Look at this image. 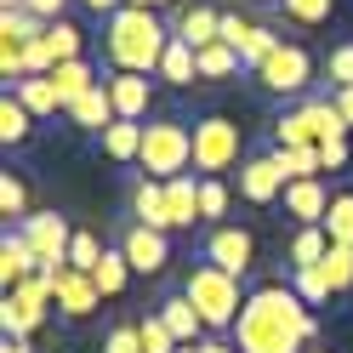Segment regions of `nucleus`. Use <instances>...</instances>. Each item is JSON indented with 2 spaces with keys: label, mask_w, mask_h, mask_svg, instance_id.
I'll return each mask as SVG.
<instances>
[{
  "label": "nucleus",
  "mask_w": 353,
  "mask_h": 353,
  "mask_svg": "<svg viewBox=\"0 0 353 353\" xmlns=\"http://www.w3.org/2000/svg\"><path fill=\"white\" fill-rule=\"evenodd\" d=\"M285 194V171L274 154H251L245 165H239V200H251V205H274Z\"/></svg>",
  "instance_id": "obj_12"
},
{
  "label": "nucleus",
  "mask_w": 353,
  "mask_h": 353,
  "mask_svg": "<svg viewBox=\"0 0 353 353\" xmlns=\"http://www.w3.org/2000/svg\"><path fill=\"white\" fill-rule=\"evenodd\" d=\"M125 6H148V12H160V6H165V0H125Z\"/></svg>",
  "instance_id": "obj_51"
},
{
  "label": "nucleus",
  "mask_w": 353,
  "mask_h": 353,
  "mask_svg": "<svg viewBox=\"0 0 353 353\" xmlns=\"http://www.w3.org/2000/svg\"><path fill=\"white\" fill-rule=\"evenodd\" d=\"M131 216L171 234V211H165V183H160V176H143V183L131 188Z\"/></svg>",
  "instance_id": "obj_19"
},
{
  "label": "nucleus",
  "mask_w": 353,
  "mask_h": 353,
  "mask_svg": "<svg viewBox=\"0 0 353 353\" xmlns=\"http://www.w3.org/2000/svg\"><path fill=\"white\" fill-rule=\"evenodd\" d=\"M108 97H114L120 120H143V114H148V74L114 69V74H108Z\"/></svg>",
  "instance_id": "obj_18"
},
{
  "label": "nucleus",
  "mask_w": 353,
  "mask_h": 353,
  "mask_svg": "<svg viewBox=\"0 0 353 353\" xmlns=\"http://www.w3.org/2000/svg\"><path fill=\"white\" fill-rule=\"evenodd\" d=\"M194 353H239V347H228V342H216V336H205V342H194Z\"/></svg>",
  "instance_id": "obj_49"
},
{
  "label": "nucleus",
  "mask_w": 353,
  "mask_h": 353,
  "mask_svg": "<svg viewBox=\"0 0 353 353\" xmlns=\"http://www.w3.org/2000/svg\"><path fill=\"white\" fill-rule=\"evenodd\" d=\"M80 6H92V12H97V17H114V12H120V6H125V0H80Z\"/></svg>",
  "instance_id": "obj_48"
},
{
  "label": "nucleus",
  "mask_w": 353,
  "mask_h": 353,
  "mask_svg": "<svg viewBox=\"0 0 353 353\" xmlns=\"http://www.w3.org/2000/svg\"><path fill=\"white\" fill-rule=\"evenodd\" d=\"M325 234H330V245H353V194H330Z\"/></svg>",
  "instance_id": "obj_32"
},
{
  "label": "nucleus",
  "mask_w": 353,
  "mask_h": 353,
  "mask_svg": "<svg viewBox=\"0 0 353 353\" xmlns=\"http://www.w3.org/2000/svg\"><path fill=\"white\" fill-rule=\"evenodd\" d=\"M239 69H245V57H239L228 40H216V46L200 52V80H228V74H239Z\"/></svg>",
  "instance_id": "obj_28"
},
{
  "label": "nucleus",
  "mask_w": 353,
  "mask_h": 353,
  "mask_svg": "<svg viewBox=\"0 0 353 353\" xmlns=\"http://www.w3.org/2000/svg\"><path fill=\"white\" fill-rule=\"evenodd\" d=\"M0 6H6V12H12V6H23V0H0Z\"/></svg>",
  "instance_id": "obj_52"
},
{
  "label": "nucleus",
  "mask_w": 353,
  "mask_h": 353,
  "mask_svg": "<svg viewBox=\"0 0 353 353\" xmlns=\"http://www.w3.org/2000/svg\"><path fill=\"white\" fill-rule=\"evenodd\" d=\"M63 114H69L80 131H97V137H103V131L120 120V108H114V97H108V80H103V85H92V92H85L74 108H63Z\"/></svg>",
  "instance_id": "obj_15"
},
{
  "label": "nucleus",
  "mask_w": 353,
  "mask_h": 353,
  "mask_svg": "<svg viewBox=\"0 0 353 353\" xmlns=\"http://www.w3.org/2000/svg\"><path fill=\"white\" fill-rule=\"evenodd\" d=\"M319 274L330 285V296H347L353 291V245H330L325 262H319Z\"/></svg>",
  "instance_id": "obj_27"
},
{
  "label": "nucleus",
  "mask_w": 353,
  "mask_h": 353,
  "mask_svg": "<svg viewBox=\"0 0 353 353\" xmlns=\"http://www.w3.org/2000/svg\"><path fill=\"white\" fill-rule=\"evenodd\" d=\"M291 291H296L307 307L330 302V285H325V274H319V268H291Z\"/></svg>",
  "instance_id": "obj_38"
},
{
  "label": "nucleus",
  "mask_w": 353,
  "mask_h": 353,
  "mask_svg": "<svg viewBox=\"0 0 353 353\" xmlns=\"http://www.w3.org/2000/svg\"><path fill=\"white\" fill-rule=\"evenodd\" d=\"M120 251H125V262H131V274H165V262H171V239H165V228H148V223H131V228H120Z\"/></svg>",
  "instance_id": "obj_9"
},
{
  "label": "nucleus",
  "mask_w": 353,
  "mask_h": 353,
  "mask_svg": "<svg viewBox=\"0 0 353 353\" xmlns=\"http://www.w3.org/2000/svg\"><path fill=\"white\" fill-rule=\"evenodd\" d=\"M137 165L148 176H160V183H171V176H183L194 165V131L183 120H148L143 125V154Z\"/></svg>",
  "instance_id": "obj_5"
},
{
  "label": "nucleus",
  "mask_w": 353,
  "mask_h": 353,
  "mask_svg": "<svg viewBox=\"0 0 353 353\" xmlns=\"http://www.w3.org/2000/svg\"><path fill=\"white\" fill-rule=\"evenodd\" d=\"M325 69H330V85H353V40H342V46L325 57Z\"/></svg>",
  "instance_id": "obj_43"
},
{
  "label": "nucleus",
  "mask_w": 353,
  "mask_h": 353,
  "mask_svg": "<svg viewBox=\"0 0 353 353\" xmlns=\"http://www.w3.org/2000/svg\"><path fill=\"white\" fill-rule=\"evenodd\" d=\"M12 92H17V103H23L34 120H40V114H57V108H63V103H57V85H52L46 74H29V80H17Z\"/></svg>",
  "instance_id": "obj_24"
},
{
  "label": "nucleus",
  "mask_w": 353,
  "mask_h": 353,
  "mask_svg": "<svg viewBox=\"0 0 353 353\" xmlns=\"http://www.w3.org/2000/svg\"><path fill=\"white\" fill-rule=\"evenodd\" d=\"M274 46H279V34L256 23V29H251V40H245V46H239V57H245V69H256V63H262V57H268Z\"/></svg>",
  "instance_id": "obj_42"
},
{
  "label": "nucleus",
  "mask_w": 353,
  "mask_h": 353,
  "mask_svg": "<svg viewBox=\"0 0 353 353\" xmlns=\"http://www.w3.org/2000/svg\"><path fill=\"white\" fill-rule=\"evenodd\" d=\"M165 46H171V29L148 6H120L114 17H103V52L125 74H160Z\"/></svg>",
  "instance_id": "obj_2"
},
{
  "label": "nucleus",
  "mask_w": 353,
  "mask_h": 353,
  "mask_svg": "<svg viewBox=\"0 0 353 353\" xmlns=\"http://www.w3.org/2000/svg\"><path fill=\"white\" fill-rule=\"evenodd\" d=\"M285 211L296 216L302 228H314V223H325V211H330V194H325V183L319 176H302V183H285Z\"/></svg>",
  "instance_id": "obj_13"
},
{
  "label": "nucleus",
  "mask_w": 353,
  "mask_h": 353,
  "mask_svg": "<svg viewBox=\"0 0 353 353\" xmlns=\"http://www.w3.org/2000/svg\"><path fill=\"white\" fill-rule=\"evenodd\" d=\"M314 336H319V325L291 285H256L234 319L239 353H302V347H314Z\"/></svg>",
  "instance_id": "obj_1"
},
{
  "label": "nucleus",
  "mask_w": 353,
  "mask_h": 353,
  "mask_svg": "<svg viewBox=\"0 0 353 353\" xmlns=\"http://www.w3.org/2000/svg\"><path fill=\"white\" fill-rule=\"evenodd\" d=\"M319 165H325V171H342V165H347V137L319 143Z\"/></svg>",
  "instance_id": "obj_45"
},
{
  "label": "nucleus",
  "mask_w": 353,
  "mask_h": 353,
  "mask_svg": "<svg viewBox=\"0 0 353 353\" xmlns=\"http://www.w3.org/2000/svg\"><path fill=\"white\" fill-rule=\"evenodd\" d=\"M17 234H23L29 245H34L40 274H63V268H69V245H74L69 216H57V211H29L23 223H17Z\"/></svg>",
  "instance_id": "obj_6"
},
{
  "label": "nucleus",
  "mask_w": 353,
  "mask_h": 353,
  "mask_svg": "<svg viewBox=\"0 0 353 353\" xmlns=\"http://www.w3.org/2000/svg\"><path fill=\"white\" fill-rule=\"evenodd\" d=\"M279 12L291 17V23H302V29H314V23H325V17L336 12V0H279Z\"/></svg>",
  "instance_id": "obj_35"
},
{
  "label": "nucleus",
  "mask_w": 353,
  "mask_h": 353,
  "mask_svg": "<svg viewBox=\"0 0 353 353\" xmlns=\"http://www.w3.org/2000/svg\"><path fill=\"white\" fill-rule=\"evenodd\" d=\"M251 17H239V12H223V29H216V40H228V46L239 52V46H245V40H251Z\"/></svg>",
  "instance_id": "obj_44"
},
{
  "label": "nucleus",
  "mask_w": 353,
  "mask_h": 353,
  "mask_svg": "<svg viewBox=\"0 0 353 353\" xmlns=\"http://www.w3.org/2000/svg\"><path fill=\"white\" fill-rule=\"evenodd\" d=\"M160 80H165V85H194V80H200V52H194L188 40L171 34V46H165V57H160Z\"/></svg>",
  "instance_id": "obj_22"
},
{
  "label": "nucleus",
  "mask_w": 353,
  "mask_h": 353,
  "mask_svg": "<svg viewBox=\"0 0 353 353\" xmlns=\"http://www.w3.org/2000/svg\"><path fill=\"white\" fill-rule=\"evenodd\" d=\"M216 29H223V12H211V6H188L183 17H176V40H188L194 52H205V46H216Z\"/></svg>",
  "instance_id": "obj_20"
},
{
  "label": "nucleus",
  "mask_w": 353,
  "mask_h": 353,
  "mask_svg": "<svg viewBox=\"0 0 353 353\" xmlns=\"http://www.w3.org/2000/svg\"><path fill=\"white\" fill-rule=\"evenodd\" d=\"M274 160H279V171H285V183H302V176H319L325 165H319V148H279L274 143Z\"/></svg>",
  "instance_id": "obj_30"
},
{
  "label": "nucleus",
  "mask_w": 353,
  "mask_h": 353,
  "mask_svg": "<svg viewBox=\"0 0 353 353\" xmlns=\"http://www.w3.org/2000/svg\"><path fill=\"white\" fill-rule=\"evenodd\" d=\"M183 296L200 307L205 330H228V325L239 319V307H245V296H239V279H234V274H223L216 262H200V268L183 279Z\"/></svg>",
  "instance_id": "obj_3"
},
{
  "label": "nucleus",
  "mask_w": 353,
  "mask_h": 353,
  "mask_svg": "<svg viewBox=\"0 0 353 353\" xmlns=\"http://www.w3.org/2000/svg\"><path fill=\"white\" fill-rule=\"evenodd\" d=\"M330 103H336V114H342L347 131H353V85H336V92H330Z\"/></svg>",
  "instance_id": "obj_47"
},
{
  "label": "nucleus",
  "mask_w": 353,
  "mask_h": 353,
  "mask_svg": "<svg viewBox=\"0 0 353 353\" xmlns=\"http://www.w3.org/2000/svg\"><path fill=\"white\" fill-rule=\"evenodd\" d=\"M205 262H216L223 274H251V262H256V239L245 234V228H228V223H216L211 234H205Z\"/></svg>",
  "instance_id": "obj_10"
},
{
  "label": "nucleus",
  "mask_w": 353,
  "mask_h": 353,
  "mask_svg": "<svg viewBox=\"0 0 353 353\" xmlns=\"http://www.w3.org/2000/svg\"><path fill=\"white\" fill-rule=\"evenodd\" d=\"M302 353H319V347H302Z\"/></svg>",
  "instance_id": "obj_53"
},
{
  "label": "nucleus",
  "mask_w": 353,
  "mask_h": 353,
  "mask_svg": "<svg viewBox=\"0 0 353 353\" xmlns=\"http://www.w3.org/2000/svg\"><path fill=\"white\" fill-rule=\"evenodd\" d=\"M103 353H143V325H108V336H103Z\"/></svg>",
  "instance_id": "obj_41"
},
{
  "label": "nucleus",
  "mask_w": 353,
  "mask_h": 353,
  "mask_svg": "<svg viewBox=\"0 0 353 353\" xmlns=\"http://www.w3.org/2000/svg\"><path fill=\"white\" fill-rule=\"evenodd\" d=\"M137 325H143V353H176V347H183V342L171 336V325L160 319V307H154L148 319H137Z\"/></svg>",
  "instance_id": "obj_37"
},
{
  "label": "nucleus",
  "mask_w": 353,
  "mask_h": 353,
  "mask_svg": "<svg viewBox=\"0 0 353 353\" xmlns=\"http://www.w3.org/2000/svg\"><path fill=\"white\" fill-rule=\"evenodd\" d=\"M165 211H171V228H194V223H205V216H200V183H194L188 171L165 183Z\"/></svg>",
  "instance_id": "obj_17"
},
{
  "label": "nucleus",
  "mask_w": 353,
  "mask_h": 353,
  "mask_svg": "<svg viewBox=\"0 0 353 353\" xmlns=\"http://www.w3.org/2000/svg\"><path fill=\"white\" fill-rule=\"evenodd\" d=\"M40 274V256H34V245L17 228H6V239H0V285H23V279H34Z\"/></svg>",
  "instance_id": "obj_14"
},
{
  "label": "nucleus",
  "mask_w": 353,
  "mask_h": 353,
  "mask_svg": "<svg viewBox=\"0 0 353 353\" xmlns=\"http://www.w3.org/2000/svg\"><path fill=\"white\" fill-rule=\"evenodd\" d=\"M103 154H108V160H137V154H143V125L137 120H114L103 131Z\"/></svg>",
  "instance_id": "obj_26"
},
{
  "label": "nucleus",
  "mask_w": 353,
  "mask_h": 353,
  "mask_svg": "<svg viewBox=\"0 0 353 353\" xmlns=\"http://www.w3.org/2000/svg\"><path fill=\"white\" fill-rule=\"evenodd\" d=\"M0 211H6V216H17V223H23V216H29V188H23V176H0Z\"/></svg>",
  "instance_id": "obj_40"
},
{
  "label": "nucleus",
  "mask_w": 353,
  "mask_h": 353,
  "mask_svg": "<svg viewBox=\"0 0 353 353\" xmlns=\"http://www.w3.org/2000/svg\"><path fill=\"white\" fill-rule=\"evenodd\" d=\"M29 120H34V114L17 103V92L6 85V97H0V143H23V137H29Z\"/></svg>",
  "instance_id": "obj_31"
},
{
  "label": "nucleus",
  "mask_w": 353,
  "mask_h": 353,
  "mask_svg": "<svg viewBox=\"0 0 353 353\" xmlns=\"http://www.w3.org/2000/svg\"><path fill=\"white\" fill-rule=\"evenodd\" d=\"M0 34H17V40H40V34H46V23H40V17H34L29 6H12L6 17H0Z\"/></svg>",
  "instance_id": "obj_39"
},
{
  "label": "nucleus",
  "mask_w": 353,
  "mask_h": 353,
  "mask_svg": "<svg viewBox=\"0 0 353 353\" xmlns=\"http://www.w3.org/2000/svg\"><path fill=\"white\" fill-rule=\"evenodd\" d=\"M46 52H52L57 63H69V57H80V29L69 23V17H57V23H46Z\"/></svg>",
  "instance_id": "obj_34"
},
{
  "label": "nucleus",
  "mask_w": 353,
  "mask_h": 353,
  "mask_svg": "<svg viewBox=\"0 0 353 353\" xmlns=\"http://www.w3.org/2000/svg\"><path fill=\"white\" fill-rule=\"evenodd\" d=\"M330 137H347V120L336 114V103H330V97H307V103L291 108V114L274 120V143L279 148H319Z\"/></svg>",
  "instance_id": "obj_4"
},
{
  "label": "nucleus",
  "mask_w": 353,
  "mask_h": 353,
  "mask_svg": "<svg viewBox=\"0 0 353 353\" xmlns=\"http://www.w3.org/2000/svg\"><path fill=\"white\" fill-rule=\"evenodd\" d=\"M46 279H52V302H57L63 319H92V307L103 302L92 274H80V268H63V274H46Z\"/></svg>",
  "instance_id": "obj_11"
},
{
  "label": "nucleus",
  "mask_w": 353,
  "mask_h": 353,
  "mask_svg": "<svg viewBox=\"0 0 353 353\" xmlns=\"http://www.w3.org/2000/svg\"><path fill=\"white\" fill-rule=\"evenodd\" d=\"M103 239L97 234H85V228H74V245H69V268H80V274H92L97 268V262H103Z\"/></svg>",
  "instance_id": "obj_36"
},
{
  "label": "nucleus",
  "mask_w": 353,
  "mask_h": 353,
  "mask_svg": "<svg viewBox=\"0 0 353 353\" xmlns=\"http://www.w3.org/2000/svg\"><path fill=\"white\" fill-rule=\"evenodd\" d=\"M251 74H256L262 92H279V97H285V92H307V80H314V57H307L296 40H279V46L262 57Z\"/></svg>",
  "instance_id": "obj_8"
},
{
  "label": "nucleus",
  "mask_w": 353,
  "mask_h": 353,
  "mask_svg": "<svg viewBox=\"0 0 353 353\" xmlns=\"http://www.w3.org/2000/svg\"><path fill=\"white\" fill-rule=\"evenodd\" d=\"M0 353H34V347H29L23 336H6V342H0Z\"/></svg>",
  "instance_id": "obj_50"
},
{
  "label": "nucleus",
  "mask_w": 353,
  "mask_h": 353,
  "mask_svg": "<svg viewBox=\"0 0 353 353\" xmlns=\"http://www.w3.org/2000/svg\"><path fill=\"white\" fill-rule=\"evenodd\" d=\"M23 6L40 17V23H57V17H63V6H69V0H23Z\"/></svg>",
  "instance_id": "obj_46"
},
{
  "label": "nucleus",
  "mask_w": 353,
  "mask_h": 353,
  "mask_svg": "<svg viewBox=\"0 0 353 353\" xmlns=\"http://www.w3.org/2000/svg\"><path fill=\"white\" fill-rule=\"evenodd\" d=\"M239 165V125L223 120V114H205V120H194V171H234Z\"/></svg>",
  "instance_id": "obj_7"
},
{
  "label": "nucleus",
  "mask_w": 353,
  "mask_h": 353,
  "mask_svg": "<svg viewBox=\"0 0 353 353\" xmlns=\"http://www.w3.org/2000/svg\"><path fill=\"white\" fill-rule=\"evenodd\" d=\"M176 353H194V347H176Z\"/></svg>",
  "instance_id": "obj_54"
},
{
  "label": "nucleus",
  "mask_w": 353,
  "mask_h": 353,
  "mask_svg": "<svg viewBox=\"0 0 353 353\" xmlns=\"http://www.w3.org/2000/svg\"><path fill=\"white\" fill-rule=\"evenodd\" d=\"M125 279H131L125 251H120V245H108V251H103V262L92 268V285H97V291H103V302H108V296H120V291H125Z\"/></svg>",
  "instance_id": "obj_23"
},
{
  "label": "nucleus",
  "mask_w": 353,
  "mask_h": 353,
  "mask_svg": "<svg viewBox=\"0 0 353 353\" xmlns=\"http://www.w3.org/2000/svg\"><path fill=\"white\" fill-rule=\"evenodd\" d=\"M46 80L57 85V103H63V108H74L85 92H92V85H103V80H97V69H92L85 57H69V63H57V69H52Z\"/></svg>",
  "instance_id": "obj_16"
},
{
  "label": "nucleus",
  "mask_w": 353,
  "mask_h": 353,
  "mask_svg": "<svg viewBox=\"0 0 353 353\" xmlns=\"http://www.w3.org/2000/svg\"><path fill=\"white\" fill-rule=\"evenodd\" d=\"M325 251H330V234H325V223H314V228H296V239H291V268H319V262H325Z\"/></svg>",
  "instance_id": "obj_25"
},
{
  "label": "nucleus",
  "mask_w": 353,
  "mask_h": 353,
  "mask_svg": "<svg viewBox=\"0 0 353 353\" xmlns=\"http://www.w3.org/2000/svg\"><path fill=\"white\" fill-rule=\"evenodd\" d=\"M200 216L211 228L228 216V183H223V176H200Z\"/></svg>",
  "instance_id": "obj_33"
},
{
  "label": "nucleus",
  "mask_w": 353,
  "mask_h": 353,
  "mask_svg": "<svg viewBox=\"0 0 353 353\" xmlns=\"http://www.w3.org/2000/svg\"><path fill=\"white\" fill-rule=\"evenodd\" d=\"M40 319H46V314H34V307H23V302H17L12 291H6V302H0V330H6V336H34V330H40Z\"/></svg>",
  "instance_id": "obj_29"
},
{
  "label": "nucleus",
  "mask_w": 353,
  "mask_h": 353,
  "mask_svg": "<svg viewBox=\"0 0 353 353\" xmlns=\"http://www.w3.org/2000/svg\"><path fill=\"white\" fill-rule=\"evenodd\" d=\"M160 319L171 325V336L183 342V347H194V342H200V330H205V319H200V307H194V302H188L183 291L160 302Z\"/></svg>",
  "instance_id": "obj_21"
}]
</instances>
